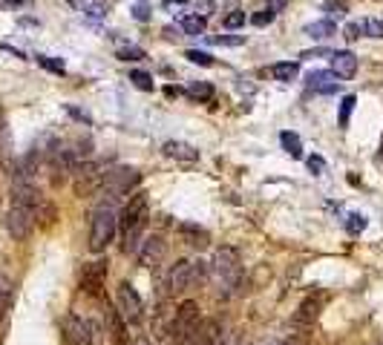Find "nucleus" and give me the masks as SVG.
I'll list each match as a JSON object with an SVG mask.
<instances>
[{
	"label": "nucleus",
	"mask_w": 383,
	"mask_h": 345,
	"mask_svg": "<svg viewBox=\"0 0 383 345\" xmlns=\"http://www.w3.org/2000/svg\"><path fill=\"white\" fill-rule=\"evenodd\" d=\"M63 342L67 345H101L104 342V331L99 322L84 320L78 314H70L63 322Z\"/></svg>",
	"instance_id": "4"
},
{
	"label": "nucleus",
	"mask_w": 383,
	"mask_h": 345,
	"mask_svg": "<svg viewBox=\"0 0 383 345\" xmlns=\"http://www.w3.org/2000/svg\"><path fill=\"white\" fill-rule=\"evenodd\" d=\"M118 311H121V317L130 322V325H138L141 317H145V302H141L138 291L130 282H121L118 285Z\"/></svg>",
	"instance_id": "9"
},
{
	"label": "nucleus",
	"mask_w": 383,
	"mask_h": 345,
	"mask_svg": "<svg viewBox=\"0 0 383 345\" xmlns=\"http://www.w3.org/2000/svg\"><path fill=\"white\" fill-rule=\"evenodd\" d=\"M343 38H346V41H358V38H363V23H358V21H355V23H349V26L343 29Z\"/></svg>",
	"instance_id": "34"
},
{
	"label": "nucleus",
	"mask_w": 383,
	"mask_h": 345,
	"mask_svg": "<svg viewBox=\"0 0 383 345\" xmlns=\"http://www.w3.org/2000/svg\"><path fill=\"white\" fill-rule=\"evenodd\" d=\"M222 337L219 322L216 320H205L196 325V331L185 339V345H216V339Z\"/></svg>",
	"instance_id": "16"
},
{
	"label": "nucleus",
	"mask_w": 383,
	"mask_h": 345,
	"mask_svg": "<svg viewBox=\"0 0 383 345\" xmlns=\"http://www.w3.org/2000/svg\"><path fill=\"white\" fill-rule=\"evenodd\" d=\"M355 104H358L355 95H346V98H343V104H340V127H349V118H352Z\"/></svg>",
	"instance_id": "26"
},
{
	"label": "nucleus",
	"mask_w": 383,
	"mask_h": 345,
	"mask_svg": "<svg viewBox=\"0 0 383 345\" xmlns=\"http://www.w3.org/2000/svg\"><path fill=\"white\" fill-rule=\"evenodd\" d=\"M285 3H289V0H268V3H265V9H268L271 14H280V12L285 9Z\"/></svg>",
	"instance_id": "40"
},
{
	"label": "nucleus",
	"mask_w": 383,
	"mask_h": 345,
	"mask_svg": "<svg viewBox=\"0 0 383 345\" xmlns=\"http://www.w3.org/2000/svg\"><path fill=\"white\" fill-rule=\"evenodd\" d=\"M331 72L338 75L340 81L355 78V72H358V58L352 52H331Z\"/></svg>",
	"instance_id": "18"
},
{
	"label": "nucleus",
	"mask_w": 383,
	"mask_h": 345,
	"mask_svg": "<svg viewBox=\"0 0 383 345\" xmlns=\"http://www.w3.org/2000/svg\"><path fill=\"white\" fill-rule=\"evenodd\" d=\"M187 3V0H165V6L167 9H173V6H185Z\"/></svg>",
	"instance_id": "42"
},
{
	"label": "nucleus",
	"mask_w": 383,
	"mask_h": 345,
	"mask_svg": "<svg viewBox=\"0 0 383 345\" xmlns=\"http://www.w3.org/2000/svg\"><path fill=\"white\" fill-rule=\"evenodd\" d=\"M167 288H170L173 297H182V293H187L194 288V262L179 259L167 273Z\"/></svg>",
	"instance_id": "11"
},
{
	"label": "nucleus",
	"mask_w": 383,
	"mask_h": 345,
	"mask_svg": "<svg viewBox=\"0 0 383 345\" xmlns=\"http://www.w3.org/2000/svg\"><path fill=\"white\" fill-rule=\"evenodd\" d=\"M35 210L38 207H32V205H23V202H12L9 213H6V230H9V236L14 242H23L29 239L32 233V227H35Z\"/></svg>",
	"instance_id": "6"
},
{
	"label": "nucleus",
	"mask_w": 383,
	"mask_h": 345,
	"mask_svg": "<svg viewBox=\"0 0 383 345\" xmlns=\"http://www.w3.org/2000/svg\"><path fill=\"white\" fill-rule=\"evenodd\" d=\"M211 41L219 43V46H242L245 43L242 35H219V38H211Z\"/></svg>",
	"instance_id": "33"
},
{
	"label": "nucleus",
	"mask_w": 383,
	"mask_h": 345,
	"mask_svg": "<svg viewBox=\"0 0 383 345\" xmlns=\"http://www.w3.org/2000/svg\"><path fill=\"white\" fill-rule=\"evenodd\" d=\"M107 273H110V262L107 259H92L81 268V279L78 285L87 297H101L104 293V285H107Z\"/></svg>",
	"instance_id": "8"
},
{
	"label": "nucleus",
	"mask_w": 383,
	"mask_h": 345,
	"mask_svg": "<svg viewBox=\"0 0 383 345\" xmlns=\"http://www.w3.org/2000/svg\"><path fill=\"white\" fill-rule=\"evenodd\" d=\"M297 72H300V67L291 61H282V63H274V67H271V75H274L277 81H294Z\"/></svg>",
	"instance_id": "22"
},
{
	"label": "nucleus",
	"mask_w": 383,
	"mask_h": 345,
	"mask_svg": "<svg viewBox=\"0 0 383 345\" xmlns=\"http://www.w3.org/2000/svg\"><path fill=\"white\" fill-rule=\"evenodd\" d=\"M363 35L366 38H383V21H375V18L363 21Z\"/></svg>",
	"instance_id": "27"
},
{
	"label": "nucleus",
	"mask_w": 383,
	"mask_h": 345,
	"mask_svg": "<svg viewBox=\"0 0 383 345\" xmlns=\"http://www.w3.org/2000/svg\"><path fill=\"white\" fill-rule=\"evenodd\" d=\"M150 219V202H147V193H133L130 202L124 205L121 216H118V230H121V251L124 253H136L138 244H141V233L147 227Z\"/></svg>",
	"instance_id": "1"
},
{
	"label": "nucleus",
	"mask_w": 383,
	"mask_h": 345,
	"mask_svg": "<svg viewBox=\"0 0 383 345\" xmlns=\"http://www.w3.org/2000/svg\"><path fill=\"white\" fill-rule=\"evenodd\" d=\"M118 58H121V61H141V58H145V49H138V46L118 49Z\"/></svg>",
	"instance_id": "32"
},
{
	"label": "nucleus",
	"mask_w": 383,
	"mask_h": 345,
	"mask_svg": "<svg viewBox=\"0 0 383 345\" xmlns=\"http://www.w3.org/2000/svg\"><path fill=\"white\" fill-rule=\"evenodd\" d=\"M136 18H138V21H147V9L138 6V9H136Z\"/></svg>",
	"instance_id": "43"
},
{
	"label": "nucleus",
	"mask_w": 383,
	"mask_h": 345,
	"mask_svg": "<svg viewBox=\"0 0 383 345\" xmlns=\"http://www.w3.org/2000/svg\"><path fill=\"white\" fill-rule=\"evenodd\" d=\"M104 176H107V164L104 161L84 158L72 170V187H75L78 196H92L95 190L104 187Z\"/></svg>",
	"instance_id": "5"
},
{
	"label": "nucleus",
	"mask_w": 383,
	"mask_h": 345,
	"mask_svg": "<svg viewBox=\"0 0 383 345\" xmlns=\"http://www.w3.org/2000/svg\"><path fill=\"white\" fill-rule=\"evenodd\" d=\"M377 161L383 164V141H380V153H377Z\"/></svg>",
	"instance_id": "45"
},
{
	"label": "nucleus",
	"mask_w": 383,
	"mask_h": 345,
	"mask_svg": "<svg viewBox=\"0 0 383 345\" xmlns=\"http://www.w3.org/2000/svg\"><path fill=\"white\" fill-rule=\"evenodd\" d=\"M12 293H14V285L9 276H0V320L6 317V311L12 305Z\"/></svg>",
	"instance_id": "21"
},
{
	"label": "nucleus",
	"mask_w": 383,
	"mask_h": 345,
	"mask_svg": "<svg viewBox=\"0 0 383 345\" xmlns=\"http://www.w3.org/2000/svg\"><path fill=\"white\" fill-rule=\"evenodd\" d=\"M162 153L173 161H182V164H196L199 161V150L190 147L187 141H165L162 144Z\"/></svg>",
	"instance_id": "15"
},
{
	"label": "nucleus",
	"mask_w": 383,
	"mask_h": 345,
	"mask_svg": "<svg viewBox=\"0 0 383 345\" xmlns=\"http://www.w3.org/2000/svg\"><path fill=\"white\" fill-rule=\"evenodd\" d=\"M323 9H326V12H331V14H338V18H340V14L346 12V3H326Z\"/></svg>",
	"instance_id": "41"
},
{
	"label": "nucleus",
	"mask_w": 383,
	"mask_h": 345,
	"mask_svg": "<svg viewBox=\"0 0 383 345\" xmlns=\"http://www.w3.org/2000/svg\"><path fill=\"white\" fill-rule=\"evenodd\" d=\"M207 279L214 282L219 297H234L236 288L242 285V262L236 248H219L214 253V259L207 262Z\"/></svg>",
	"instance_id": "2"
},
{
	"label": "nucleus",
	"mask_w": 383,
	"mask_h": 345,
	"mask_svg": "<svg viewBox=\"0 0 383 345\" xmlns=\"http://www.w3.org/2000/svg\"><path fill=\"white\" fill-rule=\"evenodd\" d=\"M216 345H231V342H228V339H222V337H219V339H216Z\"/></svg>",
	"instance_id": "46"
},
{
	"label": "nucleus",
	"mask_w": 383,
	"mask_h": 345,
	"mask_svg": "<svg viewBox=\"0 0 383 345\" xmlns=\"http://www.w3.org/2000/svg\"><path fill=\"white\" fill-rule=\"evenodd\" d=\"M340 84H343V81L334 72H329V70H317V72L309 75V90L317 92V95H334L340 90Z\"/></svg>",
	"instance_id": "14"
},
{
	"label": "nucleus",
	"mask_w": 383,
	"mask_h": 345,
	"mask_svg": "<svg viewBox=\"0 0 383 345\" xmlns=\"http://www.w3.org/2000/svg\"><path fill=\"white\" fill-rule=\"evenodd\" d=\"M136 345H153V342H150L145 334H141V337H136Z\"/></svg>",
	"instance_id": "44"
},
{
	"label": "nucleus",
	"mask_w": 383,
	"mask_h": 345,
	"mask_svg": "<svg viewBox=\"0 0 383 345\" xmlns=\"http://www.w3.org/2000/svg\"><path fill=\"white\" fill-rule=\"evenodd\" d=\"M309 170H311L314 176H323V173H326V161H323L320 156H311V158H309Z\"/></svg>",
	"instance_id": "37"
},
{
	"label": "nucleus",
	"mask_w": 383,
	"mask_h": 345,
	"mask_svg": "<svg viewBox=\"0 0 383 345\" xmlns=\"http://www.w3.org/2000/svg\"><path fill=\"white\" fill-rule=\"evenodd\" d=\"M130 81L138 87V90H145V92H150L153 90V78L147 75V72H130Z\"/></svg>",
	"instance_id": "31"
},
{
	"label": "nucleus",
	"mask_w": 383,
	"mask_h": 345,
	"mask_svg": "<svg viewBox=\"0 0 383 345\" xmlns=\"http://www.w3.org/2000/svg\"><path fill=\"white\" fill-rule=\"evenodd\" d=\"M320 308H323V300H320V297H309L306 302L297 308L294 325H297V328H311V325L317 322V317H320Z\"/></svg>",
	"instance_id": "17"
},
{
	"label": "nucleus",
	"mask_w": 383,
	"mask_h": 345,
	"mask_svg": "<svg viewBox=\"0 0 383 345\" xmlns=\"http://www.w3.org/2000/svg\"><path fill=\"white\" fill-rule=\"evenodd\" d=\"M360 230H366V216L352 213V216H349V233H360Z\"/></svg>",
	"instance_id": "35"
},
{
	"label": "nucleus",
	"mask_w": 383,
	"mask_h": 345,
	"mask_svg": "<svg viewBox=\"0 0 383 345\" xmlns=\"http://www.w3.org/2000/svg\"><path fill=\"white\" fill-rule=\"evenodd\" d=\"M187 95H194V98H199V101H211L214 98V87L211 84H190V90H187Z\"/></svg>",
	"instance_id": "25"
},
{
	"label": "nucleus",
	"mask_w": 383,
	"mask_h": 345,
	"mask_svg": "<svg viewBox=\"0 0 383 345\" xmlns=\"http://www.w3.org/2000/svg\"><path fill=\"white\" fill-rule=\"evenodd\" d=\"M38 63H41V67H46V70H50V72H58V75H63V63L61 61H50V58H38Z\"/></svg>",
	"instance_id": "38"
},
{
	"label": "nucleus",
	"mask_w": 383,
	"mask_h": 345,
	"mask_svg": "<svg viewBox=\"0 0 383 345\" xmlns=\"http://www.w3.org/2000/svg\"><path fill=\"white\" fill-rule=\"evenodd\" d=\"M179 236L185 239V244H190V248H205V244L211 242L207 230H202L196 224H179Z\"/></svg>",
	"instance_id": "19"
},
{
	"label": "nucleus",
	"mask_w": 383,
	"mask_h": 345,
	"mask_svg": "<svg viewBox=\"0 0 383 345\" xmlns=\"http://www.w3.org/2000/svg\"><path fill=\"white\" fill-rule=\"evenodd\" d=\"M274 18H277V14H271V12L265 9V12H257V14H253V18H251V23H253V26H268V23L274 21Z\"/></svg>",
	"instance_id": "36"
},
{
	"label": "nucleus",
	"mask_w": 383,
	"mask_h": 345,
	"mask_svg": "<svg viewBox=\"0 0 383 345\" xmlns=\"http://www.w3.org/2000/svg\"><path fill=\"white\" fill-rule=\"evenodd\" d=\"M202 282H207V262L196 259L194 262V288H199Z\"/></svg>",
	"instance_id": "30"
},
{
	"label": "nucleus",
	"mask_w": 383,
	"mask_h": 345,
	"mask_svg": "<svg viewBox=\"0 0 383 345\" xmlns=\"http://www.w3.org/2000/svg\"><path fill=\"white\" fill-rule=\"evenodd\" d=\"M141 182V176L138 170H130V167H118V170H107L104 176V187L110 196H127V193H133Z\"/></svg>",
	"instance_id": "10"
},
{
	"label": "nucleus",
	"mask_w": 383,
	"mask_h": 345,
	"mask_svg": "<svg viewBox=\"0 0 383 345\" xmlns=\"http://www.w3.org/2000/svg\"><path fill=\"white\" fill-rule=\"evenodd\" d=\"M136 256H138L141 268H158L165 262V256H167V242L162 236H150V239H145L138 244Z\"/></svg>",
	"instance_id": "12"
},
{
	"label": "nucleus",
	"mask_w": 383,
	"mask_h": 345,
	"mask_svg": "<svg viewBox=\"0 0 383 345\" xmlns=\"http://www.w3.org/2000/svg\"><path fill=\"white\" fill-rule=\"evenodd\" d=\"M118 233V213L113 210V205H101L92 210L90 219V251L92 253H104L110 248V242Z\"/></svg>",
	"instance_id": "3"
},
{
	"label": "nucleus",
	"mask_w": 383,
	"mask_h": 345,
	"mask_svg": "<svg viewBox=\"0 0 383 345\" xmlns=\"http://www.w3.org/2000/svg\"><path fill=\"white\" fill-rule=\"evenodd\" d=\"M222 26L225 29H239V26H245V12H231L222 18Z\"/></svg>",
	"instance_id": "29"
},
{
	"label": "nucleus",
	"mask_w": 383,
	"mask_h": 345,
	"mask_svg": "<svg viewBox=\"0 0 383 345\" xmlns=\"http://www.w3.org/2000/svg\"><path fill=\"white\" fill-rule=\"evenodd\" d=\"M199 302L194 300H185L179 308H176V317H173V325H170V337L176 339L179 345H185V339L196 331V325L202 322V314H199Z\"/></svg>",
	"instance_id": "7"
},
{
	"label": "nucleus",
	"mask_w": 383,
	"mask_h": 345,
	"mask_svg": "<svg viewBox=\"0 0 383 345\" xmlns=\"http://www.w3.org/2000/svg\"><path fill=\"white\" fill-rule=\"evenodd\" d=\"M182 32L185 35H202L205 32V18L202 14H187V18H182Z\"/></svg>",
	"instance_id": "23"
},
{
	"label": "nucleus",
	"mask_w": 383,
	"mask_h": 345,
	"mask_svg": "<svg viewBox=\"0 0 383 345\" xmlns=\"http://www.w3.org/2000/svg\"><path fill=\"white\" fill-rule=\"evenodd\" d=\"M280 141H282L285 153H289L291 158H300V156H302V144H300V136H297V133H282Z\"/></svg>",
	"instance_id": "24"
},
{
	"label": "nucleus",
	"mask_w": 383,
	"mask_h": 345,
	"mask_svg": "<svg viewBox=\"0 0 383 345\" xmlns=\"http://www.w3.org/2000/svg\"><path fill=\"white\" fill-rule=\"evenodd\" d=\"M104 325H107V339L113 345H127V320L121 317V311L107 305L104 308Z\"/></svg>",
	"instance_id": "13"
},
{
	"label": "nucleus",
	"mask_w": 383,
	"mask_h": 345,
	"mask_svg": "<svg viewBox=\"0 0 383 345\" xmlns=\"http://www.w3.org/2000/svg\"><path fill=\"white\" fill-rule=\"evenodd\" d=\"M334 32H338L334 21H317V23H311V26H306V35L314 38V41H323V38L334 35Z\"/></svg>",
	"instance_id": "20"
},
{
	"label": "nucleus",
	"mask_w": 383,
	"mask_h": 345,
	"mask_svg": "<svg viewBox=\"0 0 383 345\" xmlns=\"http://www.w3.org/2000/svg\"><path fill=\"white\" fill-rule=\"evenodd\" d=\"M211 12H214V0H196V14L207 18Z\"/></svg>",
	"instance_id": "39"
},
{
	"label": "nucleus",
	"mask_w": 383,
	"mask_h": 345,
	"mask_svg": "<svg viewBox=\"0 0 383 345\" xmlns=\"http://www.w3.org/2000/svg\"><path fill=\"white\" fill-rule=\"evenodd\" d=\"M190 63H199V67H214V58L207 52H199V49H190V52L185 55Z\"/></svg>",
	"instance_id": "28"
}]
</instances>
